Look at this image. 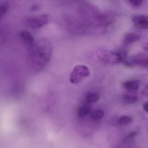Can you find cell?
<instances>
[{
  "instance_id": "6da1fadb",
  "label": "cell",
  "mask_w": 148,
  "mask_h": 148,
  "mask_svg": "<svg viewBox=\"0 0 148 148\" xmlns=\"http://www.w3.org/2000/svg\"><path fill=\"white\" fill-rule=\"evenodd\" d=\"M89 75L90 70L88 67L83 65H77L70 75V82L73 84H78L84 78L89 76Z\"/></svg>"
},
{
  "instance_id": "7a4b0ae2",
  "label": "cell",
  "mask_w": 148,
  "mask_h": 148,
  "mask_svg": "<svg viewBox=\"0 0 148 148\" xmlns=\"http://www.w3.org/2000/svg\"><path fill=\"white\" fill-rule=\"evenodd\" d=\"M97 56L102 61L108 64H115L121 63V57L119 53L101 50L97 52Z\"/></svg>"
},
{
  "instance_id": "3957f363",
  "label": "cell",
  "mask_w": 148,
  "mask_h": 148,
  "mask_svg": "<svg viewBox=\"0 0 148 148\" xmlns=\"http://www.w3.org/2000/svg\"><path fill=\"white\" fill-rule=\"evenodd\" d=\"M49 16L47 14L40 15L27 18L26 23L29 28L32 29H39L48 23L49 21Z\"/></svg>"
},
{
  "instance_id": "277c9868",
  "label": "cell",
  "mask_w": 148,
  "mask_h": 148,
  "mask_svg": "<svg viewBox=\"0 0 148 148\" xmlns=\"http://www.w3.org/2000/svg\"><path fill=\"white\" fill-rule=\"evenodd\" d=\"M132 22L137 29L148 30V16H135L132 18Z\"/></svg>"
},
{
  "instance_id": "5b68a950",
  "label": "cell",
  "mask_w": 148,
  "mask_h": 148,
  "mask_svg": "<svg viewBox=\"0 0 148 148\" xmlns=\"http://www.w3.org/2000/svg\"><path fill=\"white\" fill-rule=\"evenodd\" d=\"M132 62L140 67L148 68V54L144 52L138 53L134 56Z\"/></svg>"
},
{
  "instance_id": "8992f818",
  "label": "cell",
  "mask_w": 148,
  "mask_h": 148,
  "mask_svg": "<svg viewBox=\"0 0 148 148\" xmlns=\"http://www.w3.org/2000/svg\"><path fill=\"white\" fill-rule=\"evenodd\" d=\"M140 81L138 80H127L123 82V87L130 92L134 93L139 90Z\"/></svg>"
},
{
  "instance_id": "52a82bcc",
  "label": "cell",
  "mask_w": 148,
  "mask_h": 148,
  "mask_svg": "<svg viewBox=\"0 0 148 148\" xmlns=\"http://www.w3.org/2000/svg\"><path fill=\"white\" fill-rule=\"evenodd\" d=\"M140 39V36L137 33H127L123 36V42L125 45H130L136 42L139 41Z\"/></svg>"
},
{
  "instance_id": "ba28073f",
  "label": "cell",
  "mask_w": 148,
  "mask_h": 148,
  "mask_svg": "<svg viewBox=\"0 0 148 148\" xmlns=\"http://www.w3.org/2000/svg\"><path fill=\"white\" fill-rule=\"evenodd\" d=\"M122 100L124 104L129 105L136 103L138 101V97L132 92H129V93H126L123 95Z\"/></svg>"
},
{
  "instance_id": "9c48e42d",
  "label": "cell",
  "mask_w": 148,
  "mask_h": 148,
  "mask_svg": "<svg viewBox=\"0 0 148 148\" xmlns=\"http://www.w3.org/2000/svg\"><path fill=\"white\" fill-rule=\"evenodd\" d=\"M20 37L24 42L27 44H33L34 42V36L27 30H23L20 34Z\"/></svg>"
},
{
  "instance_id": "30bf717a",
  "label": "cell",
  "mask_w": 148,
  "mask_h": 148,
  "mask_svg": "<svg viewBox=\"0 0 148 148\" xmlns=\"http://www.w3.org/2000/svg\"><path fill=\"white\" fill-rule=\"evenodd\" d=\"M91 109L88 105L81 106L77 110V116L80 118H84L91 112Z\"/></svg>"
},
{
  "instance_id": "8fae6325",
  "label": "cell",
  "mask_w": 148,
  "mask_h": 148,
  "mask_svg": "<svg viewBox=\"0 0 148 148\" xmlns=\"http://www.w3.org/2000/svg\"><path fill=\"white\" fill-rule=\"evenodd\" d=\"M101 96L96 93H89L86 96V101L89 103H95L99 101Z\"/></svg>"
},
{
  "instance_id": "7c38bea8",
  "label": "cell",
  "mask_w": 148,
  "mask_h": 148,
  "mask_svg": "<svg viewBox=\"0 0 148 148\" xmlns=\"http://www.w3.org/2000/svg\"><path fill=\"white\" fill-rule=\"evenodd\" d=\"M104 116V112L102 109H97L92 112L91 117L94 120H99L103 118Z\"/></svg>"
},
{
  "instance_id": "4fadbf2b",
  "label": "cell",
  "mask_w": 148,
  "mask_h": 148,
  "mask_svg": "<svg viewBox=\"0 0 148 148\" xmlns=\"http://www.w3.org/2000/svg\"><path fill=\"white\" fill-rule=\"evenodd\" d=\"M133 121V119L131 117L127 116H123L119 118L117 123L120 125L125 126L129 125Z\"/></svg>"
},
{
  "instance_id": "5bb4252c",
  "label": "cell",
  "mask_w": 148,
  "mask_h": 148,
  "mask_svg": "<svg viewBox=\"0 0 148 148\" xmlns=\"http://www.w3.org/2000/svg\"><path fill=\"white\" fill-rule=\"evenodd\" d=\"M8 10V7L7 5L2 4L0 5V18L6 14Z\"/></svg>"
},
{
  "instance_id": "9a60e30c",
  "label": "cell",
  "mask_w": 148,
  "mask_h": 148,
  "mask_svg": "<svg viewBox=\"0 0 148 148\" xmlns=\"http://www.w3.org/2000/svg\"><path fill=\"white\" fill-rule=\"evenodd\" d=\"M128 1L134 6L138 7L143 3L144 0H128Z\"/></svg>"
},
{
  "instance_id": "2e32d148",
  "label": "cell",
  "mask_w": 148,
  "mask_h": 148,
  "mask_svg": "<svg viewBox=\"0 0 148 148\" xmlns=\"http://www.w3.org/2000/svg\"><path fill=\"white\" fill-rule=\"evenodd\" d=\"M137 135V133L136 131H133V132H130L127 135L126 137V139H131V138H133V137H135Z\"/></svg>"
},
{
  "instance_id": "e0dca14e",
  "label": "cell",
  "mask_w": 148,
  "mask_h": 148,
  "mask_svg": "<svg viewBox=\"0 0 148 148\" xmlns=\"http://www.w3.org/2000/svg\"><path fill=\"white\" fill-rule=\"evenodd\" d=\"M143 108L144 110L148 114V101L143 104Z\"/></svg>"
},
{
  "instance_id": "ac0fdd59",
  "label": "cell",
  "mask_w": 148,
  "mask_h": 148,
  "mask_svg": "<svg viewBox=\"0 0 148 148\" xmlns=\"http://www.w3.org/2000/svg\"><path fill=\"white\" fill-rule=\"evenodd\" d=\"M142 48L145 51L148 53V42L143 44Z\"/></svg>"
},
{
  "instance_id": "d6986e66",
  "label": "cell",
  "mask_w": 148,
  "mask_h": 148,
  "mask_svg": "<svg viewBox=\"0 0 148 148\" xmlns=\"http://www.w3.org/2000/svg\"><path fill=\"white\" fill-rule=\"evenodd\" d=\"M143 93L145 95L148 96V85L144 89Z\"/></svg>"
}]
</instances>
